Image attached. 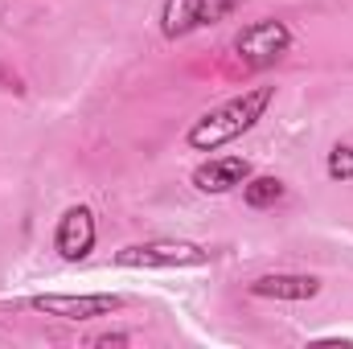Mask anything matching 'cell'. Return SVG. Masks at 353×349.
I'll return each mask as SVG.
<instances>
[{
	"label": "cell",
	"mask_w": 353,
	"mask_h": 349,
	"mask_svg": "<svg viewBox=\"0 0 353 349\" xmlns=\"http://www.w3.org/2000/svg\"><path fill=\"white\" fill-rule=\"evenodd\" d=\"M271 99H275V87H255V90H247V94H239V99H230V103H222V107H214V111H205L189 128V148L214 152V148L239 140L243 132H251L263 119Z\"/></svg>",
	"instance_id": "cell-1"
},
{
	"label": "cell",
	"mask_w": 353,
	"mask_h": 349,
	"mask_svg": "<svg viewBox=\"0 0 353 349\" xmlns=\"http://www.w3.org/2000/svg\"><path fill=\"white\" fill-rule=\"evenodd\" d=\"M288 50H292V29H288L283 21H275V17H263V21L247 25V29L234 37V54H239L247 66H255V70L275 66Z\"/></svg>",
	"instance_id": "cell-2"
},
{
	"label": "cell",
	"mask_w": 353,
	"mask_h": 349,
	"mask_svg": "<svg viewBox=\"0 0 353 349\" xmlns=\"http://www.w3.org/2000/svg\"><path fill=\"white\" fill-rule=\"evenodd\" d=\"M119 267H201L210 263V251L185 239H157V243H136L115 251Z\"/></svg>",
	"instance_id": "cell-3"
},
{
	"label": "cell",
	"mask_w": 353,
	"mask_h": 349,
	"mask_svg": "<svg viewBox=\"0 0 353 349\" xmlns=\"http://www.w3.org/2000/svg\"><path fill=\"white\" fill-rule=\"evenodd\" d=\"M234 8H239V0H165V8H161V29H165L169 37H185V33H193V29H205V25L226 21Z\"/></svg>",
	"instance_id": "cell-4"
},
{
	"label": "cell",
	"mask_w": 353,
	"mask_h": 349,
	"mask_svg": "<svg viewBox=\"0 0 353 349\" xmlns=\"http://www.w3.org/2000/svg\"><path fill=\"white\" fill-rule=\"evenodd\" d=\"M29 308L46 312V317H62V321H94V317L119 312L123 296H111V292H94V296H33Z\"/></svg>",
	"instance_id": "cell-5"
},
{
	"label": "cell",
	"mask_w": 353,
	"mask_h": 349,
	"mask_svg": "<svg viewBox=\"0 0 353 349\" xmlns=\"http://www.w3.org/2000/svg\"><path fill=\"white\" fill-rule=\"evenodd\" d=\"M94 235H99V230H94V214H90L87 206H70V210L62 214V222H58L54 247H58V255L66 263H79L94 251Z\"/></svg>",
	"instance_id": "cell-6"
},
{
	"label": "cell",
	"mask_w": 353,
	"mask_h": 349,
	"mask_svg": "<svg viewBox=\"0 0 353 349\" xmlns=\"http://www.w3.org/2000/svg\"><path fill=\"white\" fill-rule=\"evenodd\" d=\"M247 177H251V165H247L243 157H214V161H205V165L193 173V185H197L201 193H230V189H239Z\"/></svg>",
	"instance_id": "cell-7"
},
{
	"label": "cell",
	"mask_w": 353,
	"mask_h": 349,
	"mask_svg": "<svg viewBox=\"0 0 353 349\" xmlns=\"http://www.w3.org/2000/svg\"><path fill=\"white\" fill-rule=\"evenodd\" d=\"M316 292H321V279H312V275H288V271L259 275L251 283V296H263V300H312Z\"/></svg>",
	"instance_id": "cell-8"
},
{
	"label": "cell",
	"mask_w": 353,
	"mask_h": 349,
	"mask_svg": "<svg viewBox=\"0 0 353 349\" xmlns=\"http://www.w3.org/2000/svg\"><path fill=\"white\" fill-rule=\"evenodd\" d=\"M243 197H247V206L267 210V206H275L283 197V181L279 177H247L243 181Z\"/></svg>",
	"instance_id": "cell-9"
},
{
	"label": "cell",
	"mask_w": 353,
	"mask_h": 349,
	"mask_svg": "<svg viewBox=\"0 0 353 349\" xmlns=\"http://www.w3.org/2000/svg\"><path fill=\"white\" fill-rule=\"evenodd\" d=\"M325 173L333 177V181H353V148H350V144H337V148L329 152Z\"/></svg>",
	"instance_id": "cell-10"
},
{
	"label": "cell",
	"mask_w": 353,
	"mask_h": 349,
	"mask_svg": "<svg viewBox=\"0 0 353 349\" xmlns=\"http://www.w3.org/2000/svg\"><path fill=\"white\" fill-rule=\"evenodd\" d=\"M123 341H128L123 333H107V337H99V346H123Z\"/></svg>",
	"instance_id": "cell-11"
}]
</instances>
